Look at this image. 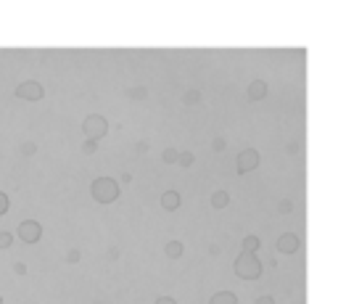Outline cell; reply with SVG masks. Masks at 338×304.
Segmentation results:
<instances>
[{
    "label": "cell",
    "mask_w": 338,
    "mask_h": 304,
    "mask_svg": "<svg viewBox=\"0 0 338 304\" xmlns=\"http://www.w3.org/2000/svg\"><path fill=\"white\" fill-rule=\"evenodd\" d=\"M235 275L240 280H259L262 278V260L251 251H240L235 256Z\"/></svg>",
    "instance_id": "obj_1"
},
{
    "label": "cell",
    "mask_w": 338,
    "mask_h": 304,
    "mask_svg": "<svg viewBox=\"0 0 338 304\" xmlns=\"http://www.w3.org/2000/svg\"><path fill=\"white\" fill-rule=\"evenodd\" d=\"M90 191H93V199L98 204H114L119 199V193H122L119 182L114 177H95L93 185H90Z\"/></svg>",
    "instance_id": "obj_2"
},
{
    "label": "cell",
    "mask_w": 338,
    "mask_h": 304,
    "mask_svg": "<svg viewBox=\"0 0 338 304\" xmlns=\"http://www.w3.org/2000/svg\"><path fill=\"white\" fill-rule=\"evenodd\" d=\"M82 132H85V138L87 141H101L106 138V132H109V122H106V116L101 114H87L85 122H82Z\"/></svg>",
    "instance_id": "obj_3"
},
{
    "label": "cell",
    "mask_w": 338,
    "mask_h": 304,
    "mask_svg": "<svg viewBox=\"0 0 338 304\" xmlns=\"http://www.w3.org/2000/svg\"><path fill=\"white\" fill-rule=\"evenodd\" d=\"M13 96H16L19 101L35 103V101H42V98H45V87H42L37 80H24L16 90H13Z\"/></svg>",
    "instance_id": "obj_4"
},
{
    "label": "cell",
    "mask_w": 338,
    "mask_h": 304,
    "mask_svg": "<svg viewBox=\"0 0 338 304\" xmlns=\"http://www.w3.org/2000/svg\"><path fill=\"white\" fill-rule=\"evenodd\" d=\"M16 236L21 238V243L35 246V243L42 238V225H40L37 220H21L19 227H16Z\"/></svg>",
    "instance_id": "obj_5"
},
{
    "label": "cell",
    "mask_w": 338,
    "mask_h": 304,
    "mask_svg": "<svg viewBox=\"0 0 338 304\" xmlns=\"http://www.w3.org/2000/svg\"><path fill=\"white\" fill-rule=\"evenodd\" d=\"M259 161H262V156H259L256 148H243L238 154V175H246L259 167Z\"/></svg>",
    "instance_id": "obj_6"
},
{
    "label": "cell",
    "mask_w": 338,
    "mask_h": 304,
    "mask_svg": "<svg viewBox=\"0 0 338 304\" xmlns=\"http://www.w3.org/2000/svg\"><path fill=\"white\" fill-rule=\"evenodd\" d=\"M275 249H278L280 254H296L301 249V238L296 233H283L278 238V243H275Z\"/></svg>",
    "instance_id": "obj_7"
},
{
    "label": "cell",
    "mask_w": 338,
    "mask_h": 304,
    "mask_svg": "<svg viewBox=\"0 0 338 304\" xmlns=\"http://www.w3.org/2000/svg\"><path fill=\"white\" fill-rule=\"evenodd\" d=\"M246 96H249V101H264L267 98V82L264 80H254L249 87H246Z\"/></svg>",
    "instance_id": "obj_8"
},
{
    "label": "cell",
    "mask_w": 338,
    "mask_h": 304,
    "mask_svg": "<svg viewBox=\"0 0 338 304\" xmlns=\"http://www.w3.org/2000/svg\"><path fill=\"white\" fill-rule=\"evenodd\" d=\"M209 204H211V209H225V206H230V193H227L225 188L214 191L211 199H209Z\"/></svg>",
    "instance_id": "obj_9"
},
{
    "label": "cell",
    "mask_w": 338,
    "mask_h": 304,
    "mask_svg": "<svg viewBox=\"0 0 338 304\" xmlns=\"http://www.w3.org/2000/svg\"><path fill=\"white\" fill-rule=\"evenodd\" d=\"M161 206H164L166 212H177V209H180V193H177V191H166V193L161 196Z\"/></svg>",
    "instance_id": "obj_10"
},
{
    "label": "cell",
    "mask_w": 338,
    "mask_h": 304,
    "mask_svg": "<svg viewBox=\"0 0 338 304\" xmlns=\"http://www.w3.org/2000/svg\"><path fill=\"white\" fill-rule=\"evenodd\" d=\"M125 96H127V101H146L148 98V87L146 85H130L125 90Z\"/></svg>",
    "instance_id": "obj_11"
},
{
    "label": "cell",
    "mask_w": 338,
    "mask_h": 304,
    "mask_svg": "<svg viewBox=\"0 0 338 304\" xmlns=\"http://www.w3.org/2000/svg\"><path fill=\"white\" fill-rule=\"evenodd\" d=\"M209 304H238V296L233 291H217L209 299Z\"/></svg>",
    "instance_id": "obj_12"
},
{
    "label": "cell",
    "mask_w": 338,
    "mask_h": 304,
    "mask_svg": "<svg viewBox=\"0 0 338 304\" xmlns=\"http://www.w3.org/2000/svg\"><path fill=\"white\" fill-rule=\"evenodd\" d=\"M182 251H185V249H182V243H180V241H169L166 246H164V254L169 256V260H180Z\"/></svg>",
    "instance_id": "obj_13"
},
{
    "label": "cell",
    "mask_w": 338,
    "mask_h": 304,
    "mask_svg": "<svg viewBox=\"0 0 338 304\" xmlns=\"http://www.w3.org/2000/svg\"><path fill=\"white\" fill-rule=\"evenodd\" d=\"M262 246V241H259V236H246L243 238V251H251V254H256V249Z\"/></svg>",
    "instance_id": "obj_14"
},
{
    "label": "cell",
    "mask_w": 338,
    "mask_h": 304,
    "mask_svg": "<svg viewBox=\"0 0 338 304\" xmlns=\"http://www.w3.org/2000/svg\"><path fill=\"white\" fill-rule=\"evenodd\" d=\"M182 103L185 106H198L201 103V93H198V90H188V93L182 96Z\"/></svg>",
    "instance_id": "obj_15"
},
{
    "label": "cell",
    "mask_w": 338,
    "mask_h": 304,
    "mask_svg": "<svg viewBox=\"0 0 338 304\" xmlns=\"http://www.w3.org/2000/svg\"><path fill=\"white\" fill-rule=\"evenodd\" d=\"M19 151H21V156H35V154H37V143H35V141H24V143L19 146Z\"/></svg>",
    "instance_id": "obj_16"
},
{
    "label": "cell",
    "mask_w": 338,
    "mask_h": 304,
    "mask_svg": "<svg viewBox=\"0 0 338 304\" xmlns=\"http://www.w3.org/2000/svg\"><path fill=\"white\" fill-rule=\"evenodd\" d=\"M196 161V156L190 154V151H180L177 154V167H190Z\"/></svg>",
    "instance_id": "obj_17"
},
{
    "label": "cell",
    "mask_w": 338,
    "mask_h": 304,
    "mask_svg": "<svg viewBox=\"0 0 338 304\" xmlns=\"http://www.w3.org/2000/svg\"><path fill=\"white\" fill-rule=\"evenodd\" d=\"M177 154H180V151H177V148H172V146L164 148V154H161L164 164H177Z\"/></svg>",
    "instance_id": "obj_18"
},
{
    "label": "cell",
    "mask_w": 338,
    "mask_h": 304,
    "mask_svg": "<svg viewBox=\"0 0 338 304\" xmlns=\"http://www.w3.org/2000/svg\"><path fill=\"white\" fill-rule=\"evenodd\" d=\"M80 260H82V251H80V249H69V251L64 254V262H66V265H77Z\"/></svg>",
    "instance_id": "obj_19"
},
{
    "label": "cell",
    "mask_w": 338,
    "mask_h": 304,
    "mask_svg": "<svg viewBox=\"0 0 338 304\" xmlns=\"http://www.w3.org/2000/svg\"><path fill=\"white\" fill-rule=\"evenodd\" d=\"M11 243H13V236H11L8 230H0V251L11 249Z\"/></svg>",
    "instance_id": "obj_20"
},
{
    "label": "cell",
    "mask_w": 338,
    "mask_h": 304,
    "mask_svg": "<svg viewBox=\"0 0 338 304\" xmlns=\"http://www.w3.org/2000/svg\"><path fill=\"white\" fill-rule=\"evenodd\" d=\"M80 148H82V154H85V156H93L95 151H98V143H95V141H85Z\"/></svg>",
    "instance_id": "obj_21"
},
{
    "label": "cell",
    "mask_w": 338,
    "mask_h": 304,
    "mask_svg": "<svg viewBox=\"0 0 338 304\" xmlns=\"http://www.w3.org/2000/svg\"><path fill=\"white\" fill-rule=\"evenodd\" d=\"M278 212H280V215H291V212H294V201H291V199H280Z\"/></svg>",
    "instance_id": "obj_22"
},
{
    "label": "cell",
    "mask_w": 338,
    "mask_h": 304,
    "mask_svg": "<svg viewBox=\"0 0 338 304\" xmlns=\"http://www.w3.org/2000/svg\"><path fill=\"white\" fill-rule=\"evenodd\" d=\"M225 148H227V141H225V138H214V141H211V151H217V154H222Z\"/></svg>",
    "instance_id": "obj_23"
},
{
    "label": "cell",
    "mask_w": 338,
    "mask_h": 304,
    "mask_svg": "<svg viewBox=\"0 0 338 304\" xmlns=\"http://www.w3.org/2000/svg\"><path fill=\"white\" fill-rule=\"evenodd\" d=\"M8 209H11V204H8V196L0 191V217L3 215H8Z\"/></svg>",
    "instance_id": "obj_24"
},
{
    "label": "cell",
    "mask_w": 338,
    "mask_h": 304,
    "mask_svg": "<svg viewBox=\"0 0 338 304\" xmlns=\"http://www.w3.org/2000/svg\"><path fill=\"white\" fill-rule=\"evenodd\" d=\"M254 304H275V296L272 294H262V296H256Z\"/></svg>",
    "instance_id": "obj_25"
},
{
    "label": "cell",
    "mask_w": 338,
    "mask_h": 304,
    "mask_svg": "<svg viewBox=\"0 0 338 304\" xmlns=\"http://www.w3.org/2000/svg\"><path fill=\"white\" fill-rule=\"evenodd\" d=\"M13 272H16L19 278H24L27 275V265L24 262H13Z\"/></svg>",
    "instance_id": "obj_26"
},
{
    "label": "cell",
    "mask_w": 338,
    "mask_h": 304,
    "mask_svg": "<svg viewBox=\"0 0 338 304\" xmlns=\"http://www.w3.org/2000/svg\"><path fill=\"white\" fill-rule=\"evenodd\" d=\"M151 148V143L143 138V141H137V146H135V151H137V154H146V151Z\"/></svg>",
    "instance_id": "obj_27"
},
{
    "label": "cell",
    "mask_w": 338,
    "mask_h": 304,
    "mask_svg": "<svg viewBox=\"0 0 338 304\" xmlns=\"http://www.w3.org/2000/svg\"><path fill=\"white\" fill-rule=\"evenodd\" d=\"M106 260H111V262H114V260H119V249H116V246H111L109 251H106Z\"/></svg>",
    "instance_id": "obj_28"
},
{
    "label": "cell",
    "mask_w": 338,
    "mask_h": 304,
    "mask_svg": "<svg viewBox=\"0 0 338 304\" xmlns=\"http://www.w3.org/2000/svg\"><path fill=\"white\" fill-rule=\"evenodd\" d=\"M153 304H177V301H175L172 296H159V299L153 301Z\"/></svg>",
    "instance_id": "obj_29"
},
{
    "label": "cell",
    "mask_w": 338,
    "mask_h": 304,
    "mask_svg": "<svg viewBox=\"0 0 338 304\" xmlns=\"http://www.w3.org/2000/svg\"><path fill=\"white\" fill-rule=\"evenodd\" d=\"M209 254H211V256H220V254H222L220 243H211V246H209Z\"/></svg>",
    "instance_id": "obj_30"
},
{
    "label": "cell",
    "mask_w": 338,
    "mask_h": 304,
    "mask_svg": "<svg viewBox=\"0 0 338 304\" xmlns=\"http://www.w3.org/2000/svg\"><path fill=\"white\" fill-rule=\"evenodd\" d=\"M285 151H288V154H291V156H294V154H296V151H299V143H296V141H294V143H288V148H285Z\"/></svg>",
    "instance_id": "obj_31"
},
{
    "label": "cell",
    "mask_w": 338,
    "mask_h": 304,
    "mask_svg": "<svg viewBox=\"0 0 338 304\" xmlns=\"http://www.w3.org/2000/svg\"><path fill=\"white\" fill-rule=\"evenodd\" d=\"M122 182H125V185H130V182H132V175L125 172V175H122Z\"/></svg>",
    "instance_id": "obj_32"
},
{
    "label": "cell",
    "mask_w": 338,
    "mask_h": 304,
    "mask_svg": "<svg viewBox=\"0 0 338 304\" xmlns=\"http://www.w3.org/2000/svg\"><path fill=\"white\" fill-rule=\"evenodd\" d=\"M93 304H106V301H93Z\"/></svg>",
    "instance_id": "obj_33"
},
{
    "label": "cell",
    "mask_w": 338,
    "mask_h": 304,
    "mask_svg": "<svg viewBox=\"0 0 338 304\" xmlns=\"http://www.w3.org/2000/svg\"><path fill=\"white\" fill-rule=\"evenodd\" d=\"M0 304H3V296H0Z\"/></svg>",
    "instance_id": "obj_34"
}]
</instances>
